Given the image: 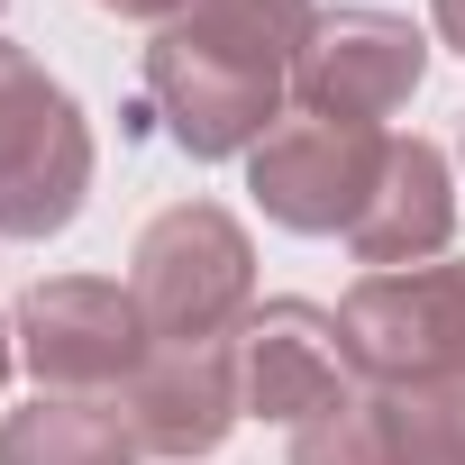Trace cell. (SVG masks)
Returning <instances> with one entry per match:
<instances>
[{
  "label": "cell",
  "instance_id": "15",
  "mask_svg": "<svg viewBox=\"0 0 465 465\" xmlns=\"http://www.w3.org/2000/svg\"><path fill=\"white\" fill-rule=\"evenodd\" d=\"M438 37H447V46L465 55V0H438Z\"/></svg>",
  "mask_w": 465,
  "mask_h": 465
},
{
  "label": "cell",
  "instance_id": "5",
  "mask_svg": "<svg viewBox=\"0 0 465 465\" xmlns=\"http://www.w3.org/2000/svg\"><path fill=\"white\" fill-rule=\"evenodd\" d=\"M383 155L392 137L383 128H338V119H311L292 110L256 155H247V183L265 201V219L302 228V238H329V228H356L374 183H383Z\"/></svg>",
  "mask_w": 465,
  "mask_h": 465
},
{
  "label": "cell",
  "instance_id": "13",
  "mask_svg": "<svg viewBox=\"0 0 465 465\" xmlns=\"http://www.w3.org/2000/svg\"><path fill=\"white\" fill-rule=\"evenodd\" d=\"M292 465H401V447H392L374 392H347L338 411H320V420L292 429Z\"/></svg>",
  "mask_w": 465,
  "mask_h": 465
},
{
  "label": "cell",
  "instance_id": "7",
  "mask_svg": "<svg viewBox=\"0 0 465 465\" xmlns=\"http://www.w3.org/2000/svg\"><path fill=\"white\" fill-rule=\"evenodd\" d=\"M429 74V37L392 10H329L292 64V101L338 128H383Z\"/></svg>",
  "mask_w": 465,
  "mask_h": 465
},
{
  "label": "cell",
  "instance_id": "11",
  "mask_svg": "<svg viewBox=\"0 0 465 465\" xmlns=\"http://www.w3.org/2000/svg\"><path fill=\"white\" fill-rule=\"evenodd\" d=\"M146 438L101 392H37L28 411L0 420V465H137Z\"/></svg>",
  "mask_w": 465,
  "mask_h": 465
},
{
  "label": "cell",
  "instance_id": "2",
  "mask_svg": "<svg viewBox=\"0 0 465 465\" xmlns=\"http://www.w3.org/2000/svg\"><path fill=\"white\" fill-rule=\"evenodd\" d=\"M128 265H137L128 292H137V320L155 347H210L256 320V247L219 201L155 210Z\"/></svg>",
  "mask_w": 465,
  "mask_h": 465
},
{
  "label": "cell",
  "instance_id": "6",
  "mask_svg": "<svg viewBox=\"0 0 465 465\" xmlns=\"http://www.w3.org/2000/svg\"><path fill=\"white\" fill-rule=\"evenodd\" d=\"M19 356L46 392H110V383H137L155 338L137 320V292L101 274H55L19 302Z\"/></svg>",
  "mask_w": 465,
  "mask_h": 465
},
{
  "label": "cell",
  "instance_id": "12",
  "mask_svg": "<svg viewBox=\"0 0 465 465\" xmlns=\"http://www.w3.org/2000/svg\"><path fill=\"white\" fill-rule=\"evenodd\" d=\"M401 465H465V383H374Z\"/></svg>",
  "mask_w": 465,
  "mask_h": 465
},
{
  "label": "cell",
  "instance_id": "16",
  "mask_svg": "<svg viewBox=\"0 0 465 465\" xmlns=\"http://www.w3.org/2000/svg\"><path fill=\"white\" fill-rule=\"evenodd\" d=\"M0 383H10V320H0Z\"/></svg>",
  "mask_w": 465,
  "mask_h": 465
},
{
  "label": "cell",
  "instance_id": "9",
  "mask_svg": "<svg viewBox=\"0 0 465 465\" xmlns=\"http://www.w3.org/2000/svg\"><path fill=\"white\" fill-rule=\"evenodd\" d=\"M247 411V374H238V338H210V347H155L128 383V420L146 438V456H210Z\"/></svg>",
  "mask_w": 465,
  "mask_h": 465
},
{
  "label": "cell",
  "instance_id": "4",
  "mask_svg": "<svg viewBox=\"0 0 465 465\" xmlns=\"http://www.w3.org/2000/svg\"><path fill=\"white\" fill-rule=\"evenodd\" d=\"M338 338L365 383H465V265L365 274L338 302Z\"/></svg>",
  "mask_w": 465,
  "mask_h": 465
},
{
  "label": "cell",
  "instance_id": "14",
  "mask_svg": "<svg viewBox=\"0 0 465 465\" xmlns=\"http://www.w3.org/2000/svg\"><path fill=\"white\" fill-rule=\"evenodd\" d=\"M101 10H119V19H155V28H164V19L192 10V0H101Z\"/></svg>",
  "mask_w": 465,
  "mask_h": 465
},
{
  "label": "cell",
  "instance_id": "10",
  "mask_svg": "<svg viewBox=\"0 0 465 465\" xmlns=\"http://www.w3.org/2000/svg\"><path fill=\"white\" fill-rule=\"evenodd\" d=\"M456 238V192H447V155L429 137H392L383 155V183L365 201V219L347 228V247L374 265V274H401L420 256H438Z\"/></svg>",
  "mask_w": 465,
  "mask_h": 465
},
{
  "label": "cell",
  "instance_id": "1",
  "mask_svg": "<svg viewBox=\"0 0 465 465\" xmlns=\"http://www.w3.org/2000/svg\"><path fill=\"white\" fill-rule=\"evenodd\" d=\"M311 28H320L311 0H192L146 46V92L201 164L238 155V146L256 155L283 128Z\"/></svg>",
  "mask_w": 465,
  "mask_h": 465
},
{
  "label": "cell",
  "instance_id": "8",
  "mask_svg": "<svg viewBox=\"0 0 465 465\" xmlns=\"http://www.w3.org/2000/svg\"><path fill=\"white\" fill-rule=\"evenodd\" d=\"M238 374H247V411L292 420V429L356 392V356L338 338V311L320 302H265L238 329Z\"/></svg>",
  "mask_w": 465,
  "mask_h": 465
},
{
  "label": "cell",
  "instance_id": "3",
  "mask_svg": "<svg viewBox=\"0 0 465 465\" xmlns=\"http://www.w3.org/2000/svg\"><path fill=\"white\" fill-rule=\"evenodd\" d=\"M92 192V128L46 64L0 37V238H55Z\"/></svg>",
  "mask_w": 465,
  "mask_h": 465
}]
</instances>
